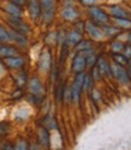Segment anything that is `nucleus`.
I'll return each instance as SVG.
<instances>
[{"mask_svg": "<svg viewBox=\"0 0 131 150\" xmlns=\"http://www.w3.org/2000/svg\"><path fill=\"white\" fill-rule=\"evenodd\" d=\"M75 46H76V50H77L78 52H82V51H86V50H88V49H91L90 41H87V40H81L78 44H76Z\"/></svg>", "mask_w": 131, "mask_h": 150, "instance_id": "5701e85b", "label": "nucleus"}, {"mask_svg": "<svg viewBox=\"0 0 131 150\" xmlns=\"http://www.w3.org/2000/svg\"><path fill=\"white\" fill-rule=\"evenodd\" d=\"M84 30H86L94 40H101L104 36V32L101 28L96 25L95 22H87L84 23Z\"/></svg>", "mask_w": 131, "mask_h": 150, "instance_id": "20e7f679", "label": "nucleus"}, {"mask_svg": "<svg viewBox=\"0 0 131 150\" xmlns=\"http://www.w3.org/2000/svg\"><path fill=\"white\" fill-rule=\"evenodd\" d=\"M11 3H13V4L22 7V6H25L28 4V0H11Z\"/></svg>", "mask_w": 131, "mask_h": 150, "instance_id": "7c9ffc66", "label": "nucleus"}, {"mask_svg": "<svg viewBox=\"0 0 131 150\" xmlns=\"http://www.w3.org/2000/svg\"><path fill=\"white\" fill-rule=\"evenodd\" d=\"M29 91L35 97H39V98L43 97L45 90H43V86H42V82L40 81L39 78H33L29 81Z\"/></svg>", "mask_w": 131, "mask_h": 150, "instance_id": "39448f33", "label": "nucleus"}, {"mask_svg": "<svg viewBox=\"0 0 131 150\" xmlns=\"http://www.w3.org/2000/svg\"><path fill=\"white\" fill-rule=\"evenodd\" d=\"M111 71H112V75H113L121 85H130L131 79L128 74V70L123 67V65H119V64L111 65Z\"/></svg>", "mask_w": 131, "mask_h": 150, "instance_id": "f03ea898", "label": "nucleus"}, {"mask_svg": "<svg viewBox=\"0 0 131 150\" xmlns=\"http://www.w3.org/2000/svg\"><path fill=\"white\" fill-rule=\"evenodd\" d=\"M112 58H113V61L116 62V64L123 65V67H125L128 64V61H129L124 54H120V53H113L112 54Z\"/></svg>", "mask_w": 131, "mask_h": 150, "instance_id": "aec40b11", "label": "nucleus"}, {"mask_svg": "<svg viewBox=\"0 0 131 150\" xmlns=\"http://www.w3.org/2000/svg\"><path fill=\"white\" fill-rule=\"evenodd\" d=\"M5 64L11 69H21L24 65V58L20 57V56H13V57H7L4 58Z\"/></svg>", "mask_w": 131, "mask_h": 150, "instance_id": "9b49d317", "label": "nucleus"}, {"mask_svg": "<svg viewBox=\"0 0 131 150\" xmlns=\"http://www.w3.org/2000/svg\"><path fill=\"white\" fill-rule=\"evenodd\" d=\"M102 29H104V33L108 36H114L116 34L120 32L118 27H111V25H105V24H102Z\"/></svg>", "mask_w": 131, "mask_h": 150, "instance_id": "412c9836", "label": "nucleus"}, {"mask_svg": "<svg viewBox=\"0 0 131 150\" xmlns=\"http://www.w3.org/2000/svg\"><path fill=\"white\" fill-rule=\"evenodd\" d=\"M89 13L91 16V20L94 21L95 23L98 24H106L108 21H109V17L108 15L104 11V10H101L100 7H96V6H93L89 8Z\"/></svg>", "mask_w": 131, "mask_h": 150, "instance_id": "7ed1b4c3", "label": "nucleus"}, {"mask_svg": "<svg viewBox=\"0 0 131 150\" xmlns=\"http://www.w3.org/2000/svg\"><path fill=\"white\" fill-rule=\"evenodd\" d=\"M79 1L83 3L84 5H93V4L96 1V0H79Z\"/></svg>", "mask_w": 131, "mask_h": 150, "instance_id": "2f4dec72", "label": "nucleus"}, {"mask_svg": "<svg viewBox=\"0 0 131 150\" xmlns=\"http://www.w3.org/2000/svg\"><path fill=\"white\" fill-rule=\"evenodd\" d=\"M128 64H129V70H128V74H129V76L131 79V59L128 61Z\"/></svg>", "mask_w": 131, "mask_h": 150, "instance_id": "473e14b6", "label": "nucleus"}, {"mask_svg": "<svg viewBox=\"0 0 131 150\" xmlns=\"http://www.w3.org/2000/svg\"><path fill=\"white\" fill-rule=\"evenodd\" d=\"M123 54L128 59H131V45L129 44L128 46H124V50H123Z\"/></svg>", "mask_w": 131, "mask_h": 150, "instance_id": "c85d7f7f", "label": "nucleus"}, {"mask_svg": "<svg viewBox=\"0 0 131 150\" xmlns=\"http://www.w3.org/2000/svg\"><path fill=\"white\" fill-rule=\"evenodd\" d=\"M1 73H3V63L0 62V74H1Z\"/></svg>", "mask_w": 131, "mask_h": 150, "instance_id": "f704fd0d", "label": "nucleus"}, {"mask_svg": "<svg viewBox=\"0 0 131 150\" xmlns=\"http://www.w3.org/2000/svg\"><path fill=\"white\" fill-rule=\"evenodd\" d=\"M42 122H43V126L47 128V129L57 128V124H55V120H54L52 116H49V115L46 116V117L42 120Z\"/></svg>", "mask_w": 131, "mask_h": 150, "instance_id": "4be33fe9", "label": "nucleus"}, {"mask_svg": "<svg viewBox=\"0 0 131 150\" xmlns=\"http://www.w3.org/2000/svg\"><path fill=\"white\" fill-rule=\"evenodd\" d=\"M111 13L114 18H129V13L120 6L111 7Z\"/></svg>", "mask_w": 131, "mask_h": 150, "instance_id": "a211bd4d", "label": "nucleus"}, {"mask_svg": "<svg viewBox=\"0 0 131 150\" xmlns=\"http://www.w3.org/2000/svg\"><path fill=\"white\" fill-rule=\"evenodd\" d=\"M82 40V33L73 30L71 33H69L66 35V44H71V45H76Z\"/></svg>", "mask_w": 131, "mask_h": 150, "instance_id": "f3484780", "label": "nucleus"}, {"mask_svg": "<svg viewBox=\"0 0 131 150\" xmlns=\"http://www.w3.org/2000/svg\"><path fill=\"white\" fill-rule=\"evenodd\" d=\"M13 148H15V149H28V148H29V145L26 144L25 140L21 139V140H18L16 145H13Z\"/></svg>", "mask_w": 131, "mask_h": 150, "instance_id": "cd10ccee", "label": "nucleus"}, {"mask_svg": "<svg viewBox=\"0 0 131 150\" xmlns=\"http://www.w3.org/2000/svg\"><path fill=\"white\" fill-rule=\"evenodd\" d=\"M84 74L83 71L77 73L76 78H75V81L72 83L71 87V99L75 103H78L81 99V95H82V90H83V81H84Z\"/></svg>", "mask_w": 131, "mask_h": 150, "instance_id": "f257e3e1", "label": "nucleus"}, {"mask_svg": "<svg viewBox=\"0 0 131 150\" xmlns=\"http://www.w3.org/2000/svg\"><path fill=\"white\" fill-rule=\"evenodd\" d=\"M91 87H93V76H91V75H84L83 90L84 91H90Z\"/></svg>", "mask_w": 131, "mask_h": 150, "instance_id": "393cba45", "label": "nucleus"}, {"mask_svg": "<svg viewBox=\"0 0 131 150\" xmlns=\"http://www.w3.org/2000/svg\"><path fill=\"white\" fill-rule=\"evenodd\" d=\"M13 56H18V50L16 47L10 46V45L0 46V58L13 57Z\"/></svg>", "mask_w": 131, "mask_h": 150, "instance_id": "4468645a", "label": "nucleus"}, {"mask_svg": "<svg viewBox=\"0 0 131 150\" xmlns=\"http://www.w3.org/2000/svg\"><path fill=\"white\" fill-rule=\"evenodd\" d=\"M5 11L8 13V16H12V17H22V7L18 6L13 3H7L5 6Z\"/></svg>", "mask_w": 131, "mask_h": 150, "instance_id": "ddd939ff", "label": "nucleus"}, {"mask_svg": "<svg viewBox=\"0 0 131 150\" xmlns=\"http://www.w3.org/2000/svg\"><path fill=\"white\" fill-rule=\"evenodd\" d=\"M28 10H29L30 17L33 18L34 21H37L41 16V4H40V0H29L28 1Z\"/></svg>", "mask_w": 131, "mask_h": 150, "instance_id": "6e6552de", "label": "nucleus"}, {"mask_svg": "<svg viewBox=\"0 0 131 150\" xmlns=\"http://www.w3.org/2000/svg\"><path fill=\"white\" fill-rule=\"evenodd\" d=\"M8 33H10L11 41H15L16 44L21 45V46H25V45H26V38H25V34H22V33L17 32V30H15V29L8 30Z\"/></svg>", "mask_w": 131, "mask_h": 150, "instance_id": "2eb2a0df", "label": "nucleus"}, {"mask_svg": "<svg viewBox=\"0 0 131 150\" xmlns=\"http://www.w3.org/2000/svg\"><path fill=\"white\" fill-rule=\"evenodd\" d=\"M8 22H10V25L12 27V29L20 32L22 34L29 33V27H28L24 22H22L21 17H12V16H10V18H8Z\"/></svg>", "mask_w": 131, "mask_h": 150, "instance_id": "0eeeda50", "label": "nucleus"}, {"mask_svg": "<svg viewBox=\"0 0 131 150\" xmlns=\"http://www.w3.org/2000/svg\"><path fill=\"white\" fill-rule=\"evenodd\" d=\"M124 50V45L121 42H118V41H114L112 44V53H121Z\"/></svg>", "mask_w": 131, "mask_h": 150, "instance_id": "a878e982", "label": "nucleus"}, {"mask_svg": "<svg viewBox=\"0 0 131 150\" xmlns=\"http://www.w3.org/2000/svg\"><path fill=\"white\" fill-rule=\"evenodd\" d=\"M114 21L118 28H124V29H131V21L129 18H114Z\"/></svg>", "mask_w": 131, "mask_h": 150, "instance_id": "6ab92c4d", "label": "nucleus"}, {"mask_svg": "<svg viewBox=\"0 0 131 150\" xmlns=\"http://www.w3.org/2000/svg\"><path fill=\"white\" fill-rule=\"evenodd\" d=\"M96 64H98V71L100 74V76H111L112 75V71H111V65L107 63V61L105 58H99L96 61Z\"/></svg>", "mask_w": 131, "mask_h": 150, "instance_id": "9d476101", "label": "nucleus"}, {"mask_svg": "<svg viewBox=\"0 0 131 150\" xmlns=\"http://www.w3.org/2000/svg\"><path fill=\"white\" fill-rule=\"evenodd\" d=\"M128 39H129V44L131 45V32H130V34H129V36H128Z\"/></svg>", "mask_w": 131, "mask_h": 150, "instance_id": "72a5a7b5", "label": "nucleus"}, {"mask_svg": "<svg viewBox=\"0 0 131 150\" xmlns=\"http://www.w3.org/2000/svg\"><path fill=\"white\" fill-rule=\"evenodd\" d=\"M17 83H18V86H20V87L24 86L25 83H26V75H25V73H21L20 75H18Z\"/></svg>", "mask_w": 131, "mask_h": 150, "instance_id": "bb28decb", "label": "nucleus"}, {"mask_svg": "<svg viewBox=\"0 0 131 150\" xmlns=\"http://www.w3.org/2000/svg\"><path fill=\"white\" fill-rule=\"evenodd\" d=\"M7 131H8V125H7V124H5V122L0 124V134L7 133Z\"/></svg>", "mask_w": 131, "mask_h": 150, "instance_id": "c756f323", "label": "nucleus"}, {"mask_svg": "<svg viewBox=\"0 0 131 150\" xmlns=\"http://www.w3.org/2000/svg\"><path fill=\"white\" fill-rule=\"evenodd\" d=\"M0 41H1V42H8V41H11L10 33H8V30H6L3 25H0Z\"/></svg>", "mask_w": 131, "mask_h": 150, "instance_id": "b1692460", "label": "nucleus"}, {"mask_svg": "<svg viewBox=\"0 0 131 150\" xmlns=\"http://www.w3.org/2000/svg\"><path fill=\"white\" fill-rule=\"evenodd\" d=\"M51 67V52L49 50H45L40 56V68L42 70H48Z\"/></svg>", "mask_w": 131, "mask_h": 150, "instance_id": "dca6fc26", "label": "nucleus"}, {"mask_svg": "<svg viewBox=\"0 0 131 150\" xmlns=\"http://www.w3.org/2000/svg\"><path fill=\"white\" fill-rule=\"evenodd\" d=\"M37 138H39V143L45 146V148H48L51 144V138H49V132L46 127H41L37 132Z\"/></svg>", "mask_w": 131, "mask_h": 150, "instance_id": "f8f14e48", "label": "nucleus"}, {"mask_svg": "<svg viewBox=\"0 0 131 150\" xmlns=\"http://www.w3.org/2000/svg\"><path fill=\"white\" fill-rule=\"evenodd\" d=\"M61 17L64 18L65 21H69V22H75L78 20L79 17V13L78 11L73 6H66L61 11Z\"/></svg>", "mask_w": 131, "mask_h": 150, "instance_id": "1a4fd4ad", "label": "nucleus"}, {"mask_svg": "<svg viewBox=\"0 0 131 150\" xmlns=\"http://www.w3.org/2000/svg\"><path fill=\"white\" fill-rule=\"evenodd\" d=\"M86 68H87L86 57L79 52L73 57V61H72V64H71V69L75 73H81V71H84Z\"/></svg>", "mask_w": 131, "mask_h": 150, "instance_id": "423d86ee", "label": "nucleus"}]
</instances>
